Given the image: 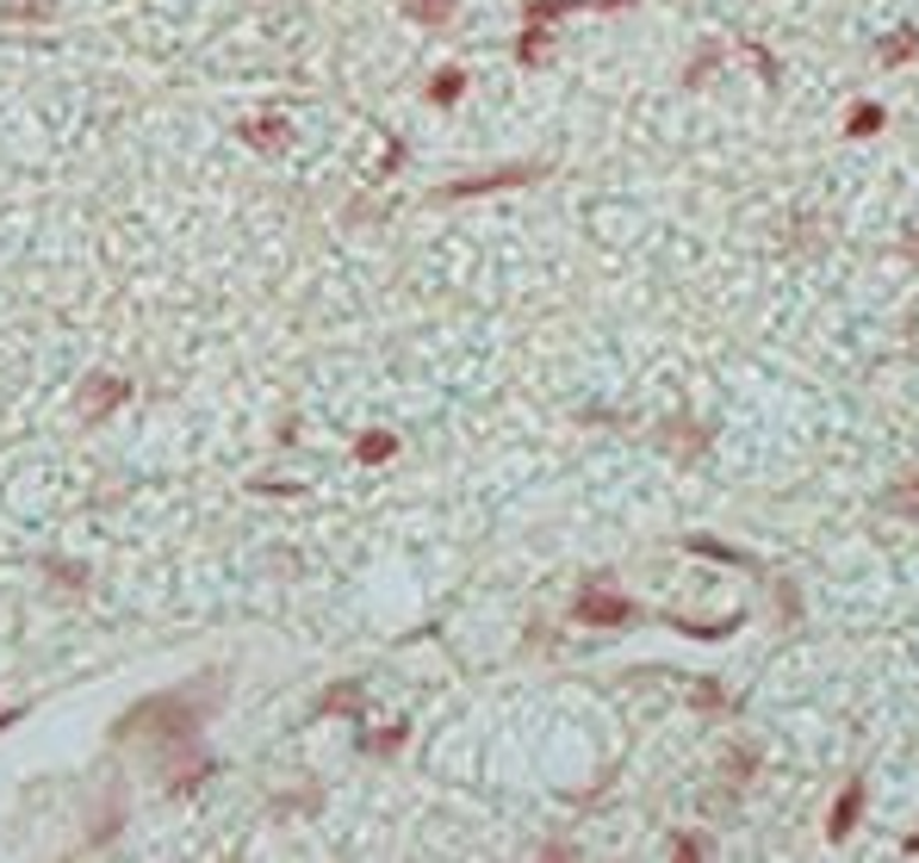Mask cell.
<instances>
[{
	"label": "cell",
	"instance_id": "obj_18",
	"mask_svg": "<svg viewBox=\"0 0 919 863\" xmlns=\"http://www.w3.org/2000/svg\"><path fill=\"white\" fill-rule=\"evenodd\" d=\"M361 746H373V751H398V746H404V721H398V727H385L380 739H361Z\"/></svg>",
	"mask_w": 919,
	"mask_h": 863
},
{
	"label": "cell",
	"instance_id": "obj_11",
	"mask_svg": "<svg viewBox=\"0 0 919 863\" xmlns=\"http://www.w3.org/2000/svg\"><path fill=\"white\" fill-rule=\"evenodd\" d=\"M460 94H466V69H441V75L429 81V106H441V113H447Z\"/></svg>",
	"mask_w": 919,
	"mask_h": 863
},
{
	"label": "cell",
	"instance_id": "obj_7",
	"mask_svg": "<svg viewBox=\"0 0 919 863\" xmlns=\"http://www.w3.org/2000/svg\"><path fill=\"white\" fill-rule=\"evenodd\" d=\"M882 510H888V516L919 522V473H907L900 485H888V491H882Z\"/></svg>",
	"mask_w": 919,
	"mask_h": 863
},
{
	"label": "cell",
	"instance_id": "obj_8",
	"mask_svg": "<svg viewBox=\"0 0 919 863\" xmlns=\"http://www.w3.org/2000/svg\"><path fill=\"white\" fill-rule=\"evenodd\" d=\"M243 137H249L255 150H287V118L274 113V118H249V125H243Z\"/></svg>",
	"mask_w": 919,
	"mask_h": 863
},
{
	"label": "cell",
	"instance_id": "obj_20",
	"mask_svg": "<svg viewBox=\"0 0 919 863\" xmlns=\"http://www.w3.org/2000/svg\"><path fill=\"white\" fill-rule=\"evenodd\" d=\"M671 858H689V863H696V858H709V844H702V839H677V844H671Z\"/></svg>",
	"mask_w": 919,
	"mask_h": 863
},
{
	"label": "cell",
	"instance_id": "obj_9",
	"mask_svg": "<svg viewBox=\"0 0 919 863\" xmlns=\"http://www.w3.org/2000/svg\"><path fill=\"white\" fill-rule=\"evenodd\" d=\"M0 20H25V25H50L57 0H0Z\"/></svg>",
	"mask_w": 919,
	"mask_h": 863
},
{
	"label": "cell",
	"instance_id": "obj_17",
	"mask_svg": "<svg viewBox=\"0 0 919 863\" xmlns=\"http://www.w3.org/2000/svg\"><path fill=\"white\" fill-rule=\"evenodd\" d=\"M721 57H728L721 44H702V50H696V62H689V69H684V81H689V88H702V81H709V69H714V62H721Z\"/></svg>",
	"mask_w": 919,
	"mask_h": 863
},
{
	"label": "cell",
	"instance_id": "obj_13",
	"mask_svg": "<svg viewBox=\"0 0 919 863\" xmlns=\"http://www.w3.org/2000/svg\"><path fill=\"white\" fill-rule=\"evenodd\" d=\"M684 547L689 553H709V559H728V565H758L752 553H740V547H728V540H709V535H689Z\"/></svg>",
	"mask_w": 919,
	"mask_h": 863
},
{
	"label": "cell",
	"instance_id": "obj_2",
	"mask_svg": "<svg viewBox=\"0 0 919 863\" xmlns=\"http://www.w3.org/2000/svg\"><path fill=\"white\" fill-rule=\"evenodd\" d=\"M547 162H510V168H485V174H466V180H447L441 199H479V193H503V187H528L540 180Z\"/></svg>",
	"mask_w": 919,
	"mask_h": 863
},
{
	"label": "cell",
	"instance_id": "obj_16",
	"mask_svg": "<svg viewBox=\"0 0 919 863\" xmlns=\"http://www.w3.org/2000/svg\"><path fill=\"white\" fill-rule=\"evenodd\" d=\"M404 13L417 25H447L454 20V0H404Z\"/></svg>",
	"mask_w": 919,
	"mask_h": 863
},
{
	"label": "cell",
	"instance_id": "obj_3",
	"mask_svg": "<svg viewBox=\"0 0 919 863\" xmlns=\"http://www.w3.org/2000/svg\"><path fill=\"white\" fill-rule=\"evenodd\" d=\"M572 621H584V628H628L633 603L621 591H609V584H584L572 603Z\"/></svg>",
	"mask_w": 919,
	"mask_h": 863
},
{
	"label": "cell",
	"instance_id": "obj_12",
	"mask_svg": "<svg viewBox=\"0 0 919 863\" xmlns=\"http://www.w3.org/2000/svg\"><path fill=\"white\" fill-rule=\"evenodd\" d=\"M392 454H398V435H385V429H373V435L354 442V460L361 466H380V460H392Z\"/></svg>",
	"mask_w": 919,
	"mask_h": 863
},
{
	"label": "cell",
	"instance_id": "obj_6",
	"mask_svg": "<svg viewBox=\"0 0 919 863\" xmlns=\"http://www.w3.org/2000/svg\"><path fill=\"white\" fill-rule=\"evenodd\" d=\"M914 57H919V25H900L895 38L876 44V62H882V69H900V62H914Z\"/></svg>",
	"mask_w": 919,
	"mask_h": 863
},
{
	"label": "cell",
	"instance_id": "obj_4",
	"mask_svg": "<svg viewBox=\"0 0 919 863\" xmlns=\"http://www.w3.org/2000/svg\"><path fill=\"white\" fill-rule=\"evenodd\" d=\"M131 398V380H113V373H94V380L75 392V417L94 429V422H106L118 410V404Z\"/></svg>",
	"mask_w": 919,
	"mask_h": 863
},
{
	"label": "cell",
	"instance_id": "obj_23",
	"mask_svg": "<svg viewBox=\"0 0 919 863\" xmlns=\"http://www.w3.org/2000/svg\"><path fill=\"white\" fill-rule=\"evenodd\" d=\"M907 851H919V832H914V839H907Z\"/></svg>",
	"mask_w": 919,
	"mask_h": 863
},
{
	"label": "cell",
	"instance_id": "obj_21",
	"mask_svg": "<svg viewBox=\"0 0 919 863\" xmlns=\"http://www.w3.org/2000/svg\"><path fill=\"white\" fill-rule=\"evenodd\" d=\"M584 7H591V13H615V7H633V0H578V13H584Z\"/></svg>",
	"mask_w": 919,
	"mask_h": 863
},
{
	"label": "cell",
	"instance_id": "obj_1",
	"mask_svg": "<svg viewBox=\"0 0 919 863\" xmlns=\"http://www.w3.org/2000/svg\"><path fill=\"white\" fill-rule=\"evenodd\" d=\"M224 702V684L218 677H199V684H181V690L143 696L137 709H125L113 721V739H155V746H181V739H199L206 714Z\"/></svg>",
	"mask_w": 919,
	"mask_h": 863
},
{
	"label": "cell",
	"instance_id": "obj_10",
	"mask_svg": "<svg viewBox=\"0 0 919 863\" xmlns=\"http://www.w3.org/2000/svg\"><path fill=\"white\" fill-rule=\"evenodd\" d=\"M547 44H554V32H547V25H522V38H516V62H528V69H535V62H547Z\"/></svg>",
	"mask_w": 919,
	"mask_h": 863
},
{
	"label": "cell",
	"instance_id": "obj_22",
	"mask_svg": "<svg viewBox=\"0 0 919 863\" xmlns=\"http://www.w3.org/2000/svg\"><path fill=\"white\" fill-rule=\"evenodd\" d=\"M13 721H20V709H7V714H0V727H13Z\"/></svg>",
	"mask_w": 919,
	"mask_h": 863
},
{
	"label": "cell",
	"instance_id": "obj_15",
	"mask_svg": "<svg viewBox=\"0 0 919 863\" xmlns=\"http://www.w3.org/2000/svg\"><path fill=\"white\" fill-rule=\"evenodd\" d=\"M361 709V684H336V690L317 696V714H354Z\"/></svg>",
	"mask_w": 919,
	"mask_h": 863
},
{
	"label": "cell",
	"instance_id": "obj_5",
	"mask_svg": "<svg viewBox=\"0 0 919 863\" xmlns=\"http://www.w3.org/2000/svg\"><path fill=\"white\" fill-rule=\"evenodd\" d=\"M863 802H870V789H863V777H851V783L839 789L833 814H826V839H833V844L851 839V832H858V820H863Z\"/></svg>",
	"mask_w": 919,
	"mask_h": 863
},
{
	"label": "cell",
	"instance_id": "obj_14",
	"mask_svg": "<svg viewBox=\"0 0 919 863\" xmlns=\"http://www.w3.org/2000/svg\"><path fill=\"white\" fill-rule=\"evenodd\" d=\"M876 131H882V106L876 100H858L851 118H845V137H876Z\"/></svg>",
	"mask_w": 919,
	"mask_h": 863
},
{
	"label": "cell",
	"instance_id": "obj_19",
	"mask_svg": "<svg viewBox=\"0 0 919 863\" xmlns=\"http://www.w3.org/2000/svg\"><path fill=\"white\" fill-rule=\"evenodd\" d=\"M752 765H758V751H733V758H728V777H733V783H746Z\"/></svg>",
	"mask_w": 919,
	"mask_h": 863
}]
</instances>
